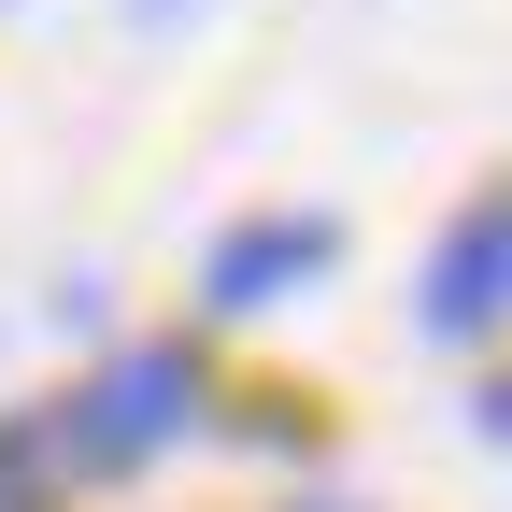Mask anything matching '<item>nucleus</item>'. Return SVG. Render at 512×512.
Here are the masks:
<instances>
[{"label": "nucleus", "mask_w": 512, "mask_h": 512, "mask_svg": "<svg viewBox=\"0 0 512 512\" xmlns=\"http://www.w3.org/2000/svg\"><path fill=\"white\" fill-rule=\"evenodd\" d=\"M185 413H200V356H185V342H143V356H114L86 399H72V456L86 470H128V456H157Z\"/></svg>", "instance_id": "nucleus-1"}, {"label": "nucleus", "mask_w": 512, "mask_h": 512, "mask_svg": "<svg viewBox=\"0 0 512 512\" xmlns=\"http://www.w3.org/2000/svg\"><path fill=\"white\" fill-rule=\"evenodd\" d=\"M342 256V228L328 214H256V228H228L214 242V313H271L299 271H328Z\"/></svg>", "instance_id": "nucleus-2"}, {"label": "nucleus", "mask_w": 512, "mask_h": 512, "mask_svg": "<svg viewBox=\"0 0 512 512\" xmlns=\"http://www.w3.org/2000/svg\"><path fill=\"white\" fill-rule=\"evenodd\" d=\"M427 328H498V200H470L456 228H441V256H427Z\"/></svg>", "instance_id": "nucleus-3"}, {"label": "nucleus", "mask_w": 512, "mask_h": 512, "mask_svg": "<svg viewBox=\"0 0 512 512\" xmlns=\"http://www.w3.org/2000/svg\"><path fill=\"white\" fill-rule=\"evenodd\" d=\"M29 470H43V441H0V512H29Z\"/></svg>", "instance_id": "nucleus-4"}, {"label": "nucleus", "mask_w": 512, "mask_h": 512, "mask_svg": "<svg viewBox=\"0 0 512 512\" xmlns=\"http://www.w3.org/2000/svg\"><path fill=\"white\" fill-rule=\"evenodd\" d=\"M128 15H143V29H171V15H200V0H128Z\"/></svg>", "instance_id": "nucleus-5"}, {"label": "nucleus", "mask_w": 512, "mask_h": 512, "mask_svg": "<svg viewBox=\"0 0 512 512\" xmlns=\"http://www.w3.org/2000/svg\"><path fill=\"white\" fill-rule=\"evenodd\" d=\"M313 512H356V498H313Z\"/></svg>", "instance_id": "nucleus-6"}]
</instances>
